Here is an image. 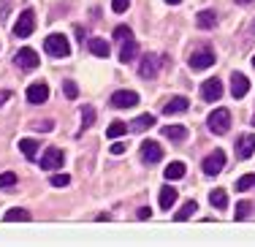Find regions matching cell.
I'll return each instance as SVG.
<instances>
[{
    "instance_id": "6da1fadb",
    "label": "cell",
    "mask_w": 255,
    "mask_h": 247,
    "mask_svg": "<svg viewBox=\"0 0 255 247\" xmlns=\"http://www.w3.org/2000/svg\"><path fill=\"white\" fill-rule=\"evenodd\" d=\"M44 49H46V55H49V57H68V55H71V44H68V38H65V35H60V33L46 35Z\"/></svg>"
},
{
    "instance_id": "7a4b0ae2",
    "label": "cell",
    "mask_w": 255,
    "mask_h": 247,
    "mask_svg": "<svg viewBox=\"0 0 255 247\" xmlns=\"http://www.w3.org/2000/svg\"><path fill=\"white\" fill-rule=\"evenodd\" d=\"M206 125H209V130H212V133H217V136L228 133V128H231V112L228 109H215V112L209 114V120H206Z\"/></svg>"
},
{
    "instance_id": "3957f363",
    "label": "cell",
    "mask_w": 255,
    "mask_h": 247,
    "mask_svg": "<svg viewBox=\"0 0 255 247\" xmlns=\"http://www.w3.org/2000/svg\"><path fill=\"white\" fill-rule=\"evenodd\" d=\"M215 52L209 49V46H201V49H196L190 55V68L193 71H204V68H209V65H215Z\"/></svg>"
},
{
    "instance_id": "277c9868",
    "label": "cell",
    "mask_w": 255,
    "mask_h": 247,
    "mask_svg": "<svg viewBox=\"0 0 255 247\" xmlns=\"http://www.w3.org/2000/svg\"><path fill=\"white\" fill-rule=\"evenodd\" d=\"M33 30H35V14L30 8H25L19 14V19H16V25H14V35L27 38V35H33Z\"/></svg>"
},
{
    "instance_id": "5b68a950",
    "label": "cell",
    "mask_w": 255,
    "mask_h": 247,
    "mask_svg": "<svg viewBox=\"0 0 255 247\" xmlns=\"http://www.w3.org/2000/svg\"><path fill=\"white\" fill-rule=\"evenodd\" d=\"M223 166H226V152H223V149H215L212 155H206V158H204V174H206V177L220 174Z\"/></svg>"
},
{
    "instance_id": "8992f818",
    "label": "cell",
    "mask_w": 255,
    "mask_h": 247,
    "mask_svg": "<svg viewBox=\"0 0 255 247\" xmlns=\"http://www.w3.org/2000/svg\"><path fill=\"white\" fill-rule=\"evenodd\" d=\"M63 160H65L63 149L49 147V149L44 152V158H41V168H44V171H54V168H60V166H63Z\"/></svg>"
},
{
    "instance_id": "52a82bcc",
    "label": "cell",
    "mask_w": 255,
    "mask_h": 247,
    "mask_svg": "<svg viewBox=\"0 0 255 247\" xmlns=\"http://www.w3.org/2000/svg\"><path fill=\"white\" fill-rule=\"evenodd\" d=\"M138 104V93L133 90H120V93L112 95V106L114 109H130V106Z\"/></svg>"
},
{
    "instance_id": "ba28073f",
    "label": "cell",
    "mask_w": 255,
    "mask_h": 247,
    "mask_svg": "<svg viewBox=\"0 0 255 247\" xmlns=\"http://www.w3.org/2000/svg\"><path fill=\"white\" fill-rule=\"evenodd\" d=\"M201 98L209 101V104H215V101L223 98V82L220 79H206L201 84Z\"/></svg>"
},
{
    "instance_id": "9c48e42d",
    "label": "cell",
    "mask_w": 255,
    "mask_h": 247,
    "mask_svg": "<svg viewBox=\"0 0 255 247\" xmlns=\"http://www.w3.org/2000/svg\"><path fill=\"white\" fill-rule=\"evenodd\" d=\"M27 101L33 106H38V104H46L49 101V87H46L44 82H35V84H30L27 87Z\"/></svg>"
},
{
    "instance_id": "30bf717a",
    "label": "cell",
    "mask_w": 255,
    "mask_h": 247,
    "mask_svg": "<svg viewBox=\"0 0 255 247\" xmlns=\"http://www.w3.org/2000/svg\"><path fill=\"white\" fill-rule=\"evenodd\" d=\"M141 160H144V163H160V160H163V149H160V144H155V141H144V144H141Z\"/></svg>"
},
{
    "instance_id": "8fae6325",
    "label": "cell",
    "mask_w": 255,
    "mask_h": 247,
    "mask_svg": "<svg viewBox=\"0 0 255 247\" xmlns=\"http://www.w3.org/2000/svg\"><path fill=\"white\" fill-rule=\"evenodd\" d=\"M38 63H41L38 55H35L33 49H27V46H25V49H19V52H16V65H19V68L33 71V68H38Z\"/></svg>"
},
{
    "instance_id": "7c38bea8",
    "label": "cell",
    "mask_w": 255,
    "mask_h": 247,
    "mask_svg": "<svg viewBox=\"0 0 255 247\" xmlns=\"http://www.w3.org/2000/svg\"><path fill=\"white\" fill-rule=\"evenodd\" d=\"M231 93H234V98H245L250 93V79L245 74H234L231 76Z\"/></svg>"
},
{
    "instance_id": "4fadbf2b",
    "label": "cell",
    "mask_w": 255,
    "mask_h": 247,
    "mask_svg": "<svg viewBox=\"0 0 255 247\" xmlns=\"http://www.w3.org/2000/svg\"><path fill=\"white\" fill-rule=\"evenodd\" d=\"M253 152H255V136L253 133H245V136L239 138V144H236V155H239L242 160H247Z\"/></svg>"
},
{
    "instance_id": "5bb4252c",
    "label": "cell",
    "mask_w": 255,
    "mask_h": 247,
    "mask_svg": "<svg viewBox=\"0 0 255 247\" xmlns=\"http://www.w3.org/2000/svg\"><path fill=\"white\" fill-rule=\"evenodd\" d=\"M157 68H160V57H144L138 74H141L144 79H155V76H157Z\"/></svg>"
},
{
    "instance_id": "9a60e30c",
    "label": "cell",
    "mask_w": 255,
    "mask_h": 247,
    "mask_svg": "<svg viewBox=\"0 0 255 247\" xmlns=\"http://www.w3.org/2000/svg\"><path fill=\"white\" fill-rule=\"evenodd\" d=\"M182 112H187V98H182V95H177V98H171L166 106H163V114H182Z\"/></svg>"
},
{
    "instance_id": "2e32d148",
    "label": "cell",
    "mask_w": 255,
    "mask_h": 247,
    "mask_svg": "<svg viewBox=\"0 0 255 247\" xmlns=\"http://www.w3.org/2000/svg\"><path fill=\"white\" fill-rule=\"evenodd\" d=\"M136 55H138V44L133 38H125L123 41V49H120V60H123V63H130Z\"/></svg>"
},
{
    "instance_id": "e0dca14e",
    "label": "cell",
    "mask_w": 255,
    "mask_h": 247,
    "mask_svg": "<svg viewBox=\"0 0 255 247\" xmlns=\"http://www.w3.org/2000/svg\"><path fill=\"white\" fill-rule=\"evenodd\" d=\"M163 136L171 138V141H185V138H187V130L182 128V125H166V128H163Z\"/></svg>"
},
{
    "instance_id": "ac0fdd59",
    "label": "cell",
    "mask_w": 255,
    "mask_h": 247,
    "mask_svg": "<svg viewBox=\"0 0 255 247\" xmlns=\"http://www.w3.org/2000/svg\"><path fill=\"white\" fill-rule=\"evenodd\" d=\"M196 22H198V27H201V30H212L217 25V14H215V11H201V14L196 16Z\"/></svg>"
},
{
    "instance_id": "d6986e66",
    "label": "cell",
    "mask_w": 255,
    "mask_h": 247,
    "mask_svg": "<svg viewBox=\"0 0 255 247\" xmlns=\"http://www.w3.org/2000/svg\"><path fill=\"white\" fill-rule=\"evenodd\" d=\"M152 125H155V117H152V114H141V117H136V120H133L130 130H136V133H141V130L152 128Z\"/></svg>"
},
{
    "instance_id": "ffe728a7",
    "label": "cell",
    "mask_w": 255,
    "mask_h": 247,
    "mask_svg": "<svg viewBox=\"0 0 255 247\" xmlns=\"http://www.w3.org/2000/svg\"><path fill=\"white\" fill-rule=\"evenodd\" d=\"M87 46H90V52H93V55L109 57V44H106L103 38H90V41H87Z\"/></svg>"
},
{
    "instance_id": "44dd1931",
    "label": "cell",
    "mask_w": 255,
    "mask_h": 247,
    "mask_svg": "<svg viewBox=\"0 0 255 247\" xmlns=\"http://www.w3.org/2000/svg\"><path fill=\"white\" fill-rule=\"evenodd\" d=\"M19 149L25 152L27 160H33L35 155H38V141H35V138H22V141H19Z\"/></svg>"
},
{
    "instance_id": "7402d4cb",
    "label": "cell",
    "mask_w": 255,
    "mask_h": 247,
    "mask_svg": "<svg viewBox=\"0 0 255 247\" xmlns=\"http://www.w3.org/2000/svg\"><path fill=\"white\" fill-rule=\"evenodd\" d=\"M163 174H166L168 182H174V179H182V177H185V163H179V160H177V163L166 166V171H163Z\"/></svg>"
},
{
    "instance_id": "603a6c76",
    "label": "cell",
    "mask_w": 255,
    "mask_h": 247,
    "mask_svg": "<svg viewBox=\"0 0 255 247\" xmlns=\"http://www.w3.org/2000/svg\"><path fill=\"white\" fill-rule=\"evenodd\" d=\"M209 201H212V207H217V209H226L228 207V196H226V190H212L209 193Z\"/></svg>"
},
{
    "instance_id": "cb8c5ba5",
    "label": "cell",
    "mask_w": 255,
    "mask_h": 247,
    "mask_svg": "<svg viewBox=\"0 0 255 247\" xmlns=\"http://www.w3.org/2000/svg\"><path fill=\"white\" fill-rule=\"evenodd\" d=\"M253 215V204L250 201H239L234 209V220H247Z\"/></svg>"
},
{
    "instance_id": "d4e9b609",
    "label": "cell",
    "mask_w": 255,
    "mask_h": 247,
    "mask_svg": "<svg viewBox=\"0 0 255 247\" xmlns=\"http://www.w3.org/2000/svg\"><path fill=\"white\" fill-rule=\"evenodd\" d=\"M174 201H177V190H174V188H163L160 190V207L163 209H171Z\"/></svg>"
},
{
    "instance_id": "484cf974",
    "label": "cell",
    "mask_w": 255,
    "mask_h": 247,
    "mask_svg": "<svg viewBox=\"0 0 255 247\" xmlns=\"http://www.w3.org/2000/svg\"><path fill=\"white\" fill-rule=\"evenodd\" d=\"M27 223L30 220V212L27 209H11V212H5V223Z\"/></svg>"
},
{
    "instance_id": "4316f807",
    "label": "cell",
    "mask_w": 255,
    "mask_h": 247,
    "mask_svg": "<svg viewBox=\"0 0 255 247\" xmlns=\"http://www.w3.org/2000/svg\"><path fill=\"white\" fill-rule=\"evenodd\" d=\"M196 209H198V204H196V201H185V207H182L179 212H177V223H185L193 212H196Z\"/></svg>"
},
{
    "instance_id": "83f0119b",
    "label": "cell",
    "mask_w": 255,
    "mask_h": 247,
    "mask_svg": "<svg viewBox=\"0 0 255 247\" xmlns=\"http://www.w3.org/2000/svg\"><path fill=\"white\" fill-rule=\"evenodd\" d=\"M255 188V174H245V177H239L236 179V190H253Z\"/></svg>"
},
{
    "instance_id": "f1b7e54d",
    "label": "cell",
    "mask_w": 255,
    "mask_h": 247,
    "mask_svg": "<svg viewBox=\"0 0 255 247\" xmlns=\"http://www.w3.org/2000/svg\"><path fill=\"white\" fill-rule=\"evenodd\" d=\"M123 133H128V125H125V123H112V125L106 128V136H109V138H120Z\"/></svg>"
},
{
    "instance_id": "f546056e",
    "label": "cell",
    "mask_w": 255,
    "mask_h": 247,
    "mask_svg": "<svg viewBox=\"0 0 255 247\" xmlns=\"http://www.w3.org/2000/svg\"><path fill=\"white\" fill-rule=\"evenodd\" d=\"M14 185H16V174L14 171L0 174V188H3V190H14Z\"/></svg>"
},
{
    "instance_id": "4dcf8cb0",
    "label": "cell",
    "mask_w": 255,
    "mask_h": 247,
    "mask_svg": "<svg viewBox=\"0 0 255 247\" xmlns=\"http://www.w3.org/2000/svg\"><path fill=\"white\" fill-rule=\"evenodd\" d=\"M93 123H95V109H93V106H84V112H82V128H90Z\"/></svg>"
},
{
    "instance_id": "1f68e13d",
    "label": "cell",
    "mask_w": 255,
    "mask_h": 247,
    "mask_svg": "<svg viewBox=\"0 0 255 247\" xmlns=\"http://www.w3.org/2000/svg\"><path fill=\"white\" fill-rule=\"evenodd\" d=\"M49 182L54 185V188H65V185H71V177H68V174H54Z\"/></svg>"
},
{
    "instance_id": "d6a6232c",
    "label": "cell",
    "mask_w": 255,
    "mask_h": 247,
    "mask_svg": "<svg viewBox=\"0 0 255 247\" xmlns=\"http://www.w3.org/2000/svg\"><path fill=\"white\" fill-rule=\"evenodd\" d=\"M114 38H117V41H125V38H133V33H130V27H125V25H120L117 30H114Z\"/></svg>"
},
{
    "instance_id": "836d02e7",
    "label": "cell",
    "mask_w": 255,
    "mask_h": 247,
    "mask_svg": "<svg viewBox=\"0 0 255 247\" xmlns=\"http://www.w3.org/2000/svg\"><path fill=\"white\" fill-rule=\"evenodd\" d=\"M63 90H65V95H68L71 101H76V95H79V87H76L74 82H65V84H63Z\"/></svg>"
},
{
    "instance_id": "e575fe53",
    "label": "cell",
    "mask_w": 255,
    "mask_h": 247,
    "mask_svg": "<svg viewBox=\"0 0 255 247\" xmlns=\"http://www.w3.org/2000/svg\"><path fill=\"white\" fill-rule=\"evenodd\" d=\"M128 5H130V0H112V11H114V14H123Z\"/></svg>"
},
{
    "instance_id": "d590c367",
    "label": "cell",
    "mask_w": 255,
    "mask_h": 247,
    "mask_svg": "<svg viewBox=\"0 0 255 247\" xmlns=\"http://www.w3.org/2000/svg\"><path fill=\"white\" fill-rule=\"evenodd\" d=\"M123 152H125V144H123V141L112 144V155H123Z\"/></svg>"
},
{
    "instance_id": "8d00e7d4",
    "label": "cell",
    "mask_w": 255,
    "mask_h": 247,
    "mask_svg": "<svg viewBox=\"0 0 255 247\" xmlns=\"http://www.w3.org/2000/svg\"><path fill=\"white\" fill-rule=\"evenodd\" d=\"M54 125L49 123V120H46V123H35V130H52Z\"/></svg>"
},
{
    "instance_id": "74e56055",
    "label": "cell",
    "mask_w": 255,
    "mask_h": 247,
    "mask_svg": "<svg viewBox=\"0 0 255 247\" xmlns=\"http://www.w3.org/2000/svg\"><path fill=\"white\" fill-rule=\"evenodd\" d=\"M147 218H149V209L141 207V209H138V220H147Z\"/></svg>"
},
{
    "instance_id": "f35d334b",
    "label": "cell",
    "mask_w": 255,
    "mask_h": 247,
    "mask_svg": "<svg viewBox=\"0 0 255 247\" xmlns=\"http://www.w3.org/2000/svg\"><path fill=\"white\" fill-rule=\"evenodd\" d=\"M8 98H11V93H8V90H3V93H0V106H3Z\"/></svg>"
},
{
    "instance_id": "ab89813d",
    "label": "cell",
    "mask_w": 255,
    "mask_h": 247,
    "mask_svg": "<svg viewBox=\"0 0 255 247\" xmlns=\"http://www.w3.org/2000/svg\"><path fill=\"white\" fill-rule=\"evenodd\" d=\"M236 3H242V5H247V3H253V0H236Z\"/></svg>"
},
{
    "instance_id": "60d3db41",
    "label": "cell",
    "mask_w": 255,
    "mask_h": 247,
    "mask_svg": "<svg viewBox=\"0 0 255 247\" xmlns=\"http://www.w3.org/2000/svg\"><path fill=\"white\" fill-rule=\"evenodd\" d=\"M166 3H171V5H177V3H182V0H166Z\"/></svg>"
},
{
    "instance_id": "b9f144b4",
    "label": "cell",
    "mask_w": 255,
    "mask_h": 247,
    "mask_svg": "<svg viewBox=\"0 0 255 247\" xmlns=\"http://www.w3.org/2000/svg\"><path fill=\"white\" fill-rule=\"evenodd\" d=\"M253 68H255V57H253Z\"/></svg>"
},
{
    "instance_id": "7bdbcfd3",
    "label": "cell",
    "mask_w": 255,
    "mask_h": 247,
    "mask_svg": "<svg viewBox=\"0 0 255 247\" xmlns=\"http://www.w3.org/2000/svg\"><path fill=\"white\" fill-rule=\"evenodd\" d=\"M253 30H255V22H253Z\"/></svg>"
},
{
    "instance_id": "ee69618b",
    "label": "cell",
    "mask_w": 255,
    "mask_h": 247,
    "mask_svg": "<svg viewBox=\"0 0 255 247\" xmlns=\"http://www.w3.org/2000/svg\"><path fill=\"white\" fill-rule=\"evenodd\" d=\"M253 125H255V117H253Z\"/></svg>"
}]
</instances>
